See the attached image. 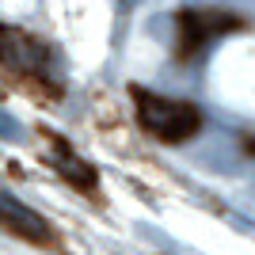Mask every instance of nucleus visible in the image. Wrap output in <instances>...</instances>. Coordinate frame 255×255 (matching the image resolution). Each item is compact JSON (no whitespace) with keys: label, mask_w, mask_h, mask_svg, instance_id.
<instances>
[{"label":"nucleus","mask_w":255,"mask_h":255,"mask_svg":"<svg viewBox=\"0 0 255 255\" xmlns=\"http://www.w3.org/2000/svg\"><path fill=\"white\" fill-rule=\"evenodd\" d=\"M133 103H137V122L145 133H152L156 141H191L198 137L202 129V115L198 107L187 103V99H168L156 96V92H145V88H133Z\"/></svg>","instance_id":"nucleus-1"},{"label":"nucleus","mask_w":255,"mask_h":255,"mask_svg":"<svg viewBox=\"0 0 255 255\" xmlns=\"http://www.w3.org/2000/svg\"><path fill=\"white\" fill-rule=\"evenodd\" d=\"M175 27H179V53L191 57L202 46H210L213 38H221L229 31H240L244 19L229 8H183L175 15Z\"/></svg>","instance_id":"nucleus-2"},{"label":"nucleus","mask_w":255,"mask_h":255,"mask_svg":"<svg viewBox=\"0 0 255 255\" xmlns=\"http://www.w3.org/2000/svg\"><path fill=\"white\" fill-rule=\"evenodd\" d=\"M46 42L31 38V34L15 31V27H0V61L8 69H19V73H46Z\"/></svg>","instance_id":"nucleus-3"},{"label":"nucleus","mask_w":255,"mask_h":255,"mask_svg":"<svg viewBox=\"0 0 255 255\" xmlns=\"http://www.w3.org/2000/svg\"><path fill=\"white\" fill-rule=\"evenodd\" d=\"M0 221L8 225L11 233H19L23 240L31 244H50L53 240V229L42 213H34L31 206H23L19 198H11L8 191H0Z\"/></svg>","instance_id":"nucleus-4"},{"label":"nucleus","mask_w":255,"mask_h":255,"mask_svg":"<svg viewBox=\"0 0 255 255\" xmlns=\"http://www.w3.org/2000/svg\"><path fill=\"white\" fill-rule=\"evenodd\" d=\"M191 160L198 164V168H206V171H221V175H236L240 171V152H236V145L233 141H225V133H213V137H206V141H198L191 149Z\"/></svg>","instance_id":"nucleus-5"},{"label":"nucleus","mask_w":255,"mask_h":255,"mask_svg":"<svg viewBox=\"0 0 255 255\" xmlns=\"http://www.w3.org/2000/svg\"><path fill=\"white\" fill-rule=\"evenodd\" d=\"M53 168L61 171L73 187H80V191H96V179H99L96 168H92L84 156H76L65 141H53Z\"/></svg>","instance_id":"nucleus-6"},{"label":"nucleus","mask_w":255,"mask_h":255,"mask_svg":"<svg viewBox=\"0 0 255 255\" xmlns=\"http://www.w3.org/2000/svg\"><path fill=\"white\" fill-rule=\"evenodd\" d=\"M0 137H8V141H23L27 133H23V126H19V122H15L11 115H4V111H0Z\"/></svg>","instance_id":"nucleus-7"},{"label":"nucleus","mask_w":255,"mask_h":255,"mask_svg":"<svg viewBox=\"0 0 255 255\" xmlns=\"http://www.w3.org/2000/svg\"><path fill=\"white\" fill-rule=\"evenodd\" d=\"M137 4H141V0H118V8H122V11H133Z\"/></svg>","instance_id":"nucleus-8"},{"label":"nucleus","mask_w":255,"mask_h":255,"mask_svg":"<svg viewBox=\"0 0 255 255\" xmlns=\"http://www.w3.org/2000/svg\"><path fill=\"white\" fill-rule=\"evenodd\" d=\"M252 191H255V179H252Z\"/></svg>","instance_id":"nucleus-9"}]
</instances>
